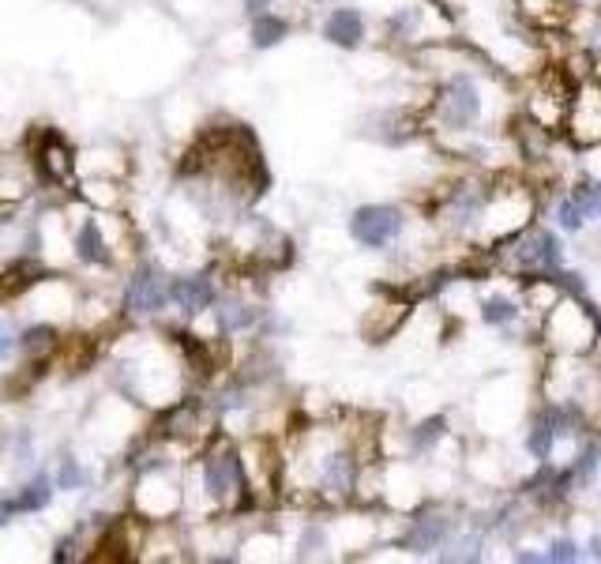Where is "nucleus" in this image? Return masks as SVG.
I'll return each instance as SVG.
<instances>
[{
  "label": "nucleus",
  "instance_id": "nucleus-2",
  "mask_svg": "<svg viewBox=\"0 0 601 564\" xmlns=\"http://www.w3.org/2000/svg\"><path fill=\"white\" fill-rule=\"evenodd\" d=\"M402 230V215L395 207H384V204H372V207H361L354 219H350V234L365 245V249H384L387 241H395Z\"/></svg>",
  "mask_w": 601,
  "mask_h": 564
},
{
  "label": "nucleus",
  "instance_id": "nucleus-11",
  "mask_svg": "<svg viewBox=\"0 0 601 564\" xmlns=\"http://www.w3.org/2000/svg\"><path fill=\"white\" fill-rule=\"evenodd\" d=\"M590 557H594V561H601V534H594V538H590Z\"/></svg>",
  "mask_w": 601,
  "mask_h": 564
},
{
  "label": "nucleus",
  "instance_id": "nucleus-1",
  "mask_svg": "<svg viewBox=\"0 0 601 564\" xmlns=\"http://www.w3.org/2000/svg\"><path fill=\"white\" fill-rule=\"evenodd\" d=\"M478 117H481L478 83L466 76H455L444 87V94H440V121H444V128H451V132H463V128H470Z\"/></svg>",
  "mask_w": 601,
  "mask_h": 564
},
{
  "label": "nucleus",
  "instance_id": "nucleus-5",
  "mask_svg": "<svg viewBox=\"0 0 601 564\" xmlns=\"http://www.w3.org/2000/svg\"><path fill=\"white\" fill-rule=\"evenodd\" d=\"M106 245H102V234H98V226L94 222H87L83 226V234H79V252L87 256V260H106Z\"/></svg>",
  "mask_w": 601,
  "mask_h": 564
},
{
  "label": "nucleus",
  "instance_id": "nucleus-3",
  "mask_svg": "<svg viewBox=\"0 0 601 564\" xmlns=\"http://www.w3.org/2000/svg\"><path fill=\"white\" fill-rule=\"evenodd\" d=\"M324 34L335 42V46L354 49V46H361V38H365V19L357 16L354 8H339V12H331Z\"/></svg>",
  "mask_w": 601,
  "mask_h": 564
},
{
  "label": "nucleus",
  "instance_id": "nucleus-9",
  "mask_svg": "<svg viewBox=\"0 0 601 564\" xmlns=\"http://www.w3.org/2000/svg\"><path fill=\"white\" fill-rule=\"evenodd\" d=\"M575 557H579V546H575L571 538H556L553 546H549V553H545V561H556V564L575 561Z\"/></svg>",
  "mask_w": 601,
  "mask_h": 564
},
{
  "label": "nucleus",
  "instance_id": "nucleus-8",
  "mask_svg": "<svg viewBox=\"0 0 601 564\" xmlns=\"http://www.w3.org/2000/svg\"><path fill=\"white\" fill-rule=\"evenodd\" d=\"M583 222H586V211L575 196L560 204V226H564V230H583Z\"/></svg>",
  "mask_w": 601,
  "mask_h": 564
},
{
  "label": "nucleus",
  "instance_id": "nucleus-7",
  "mask_svg": "<svg viewBox=\"0 0 601 564\" xmlns=\"http://www.w3.org/2000/svg\"><path fill=\"white\" fill-rule=\"evenodd\" d=\"M282 31H286V23H282V19L263 16L260 23H256V46H275L278 38H282Z\"/></svg>",
  "mask_w": 601,
  "mask_h": 564
},
{
  "label": "nucleus",
  "instance_id": "nucleus-4",
  "mask_svg": "<svg viewBox=\"0 0 601 564\" xmlns=\"http://www.w3.org/2000/svg\"><path fill=\"white\" fill-rule=\"evenodd\" d=\"M519 316V305L511 298H485L481 301V320L485 324H493V328H504Z\"/></svg>",
  "mask_w": 601,
  "mask_h": 564
},
{
  "label": "nucleus",
  "instance_id": "nucleus-6",
  "mask_svg": "<svg viewBox=\"0 0 601 564\" xmlns=\"http://www.w3.org/2000/svg\"><path fill=\"white\" fill-rule=\"evenodd\" d=\"M173 294L185 301V309H200V305L211 301V286L207 282H188V286H177Z\"/></svg>",
  "mask_w": 601,
  "mask_h": 564
},
{
  "label": "nucleus",
  "instance_id": "nucleus-10",
  "mask_svg": "<svg viewBox=\"0 0 601 564\" xmlns=\"http://www.w3.org/2000/svg\"><path fill=\"white\" fill-rule=\"evenodd\" d=\"M8 354H12V339H8V331L0 328V361L8 358Z\"/></svg>",
  "mask_w": 601,
  "mask_h": 564
}]
</instances>
